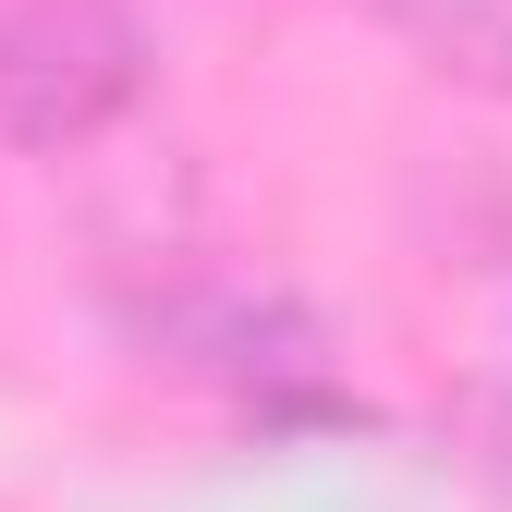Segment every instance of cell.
Instances as JSON below:
<instances>
[{
    "mask_svg": "<svg viewBox=\"0 0 512 512\" xmlns=\"http://www.w3.org/2000/svg\"><path fill=\"white\" fill-rule=\"evenodd\" d=\"M159 49L135 0H0V135L37 159L98 147L122 110L147 98Z\"/></svg>",
    "mask_w": 512,
    "mask_h": 512,
    "instance_id": "obj_1",
    "label": "cell"
},
{
    "mask_svg": "<svg viewBox=\"0 0 512 512\" xmlns=\"http://www.w3.org/2000/svg\"><path fill=\"white\" fill-rule=\"evenodd\" d=\"M122 330L147 342V366L220 378V391H256V403L330 366V330H317V317H305L293 293H232V281L159 293V305H122Z\"/></svg>",
    "mask_w": 512,
    "mask_h": 512,
    "instance_id": "obj_2",
    "label": "cell"
},
{
    "mask_svg": "<svg viewBox=\"0 0 512 512\" xmlns=\"http://www.w3.org/2000/svg\"><path fill=\"white\" fill-rule=\"evenodd\" d=\"M378 25H391L427 74H452L476 98H512V0H378Z\"/></svg>",
    "mask_w": 512,
    "mask_h": 512,
    "instance_id": "obj_3",
    "label": "cell"
},
{
    "mask_svg": "<svg viewBox=\"0 0 512 512\" xmlns=\"http://www.w3.org/2000/svg\"><path fill=\"white\" fill-rule=\"evenodd\" d=\"M476 476L512 500V403H488V415H476Z\"/></svg>",
    "mask_w": 512,
    "mask_h": 512,
    "instance_id": "obj_4",
    "label": "cell"
}]
</instances>
